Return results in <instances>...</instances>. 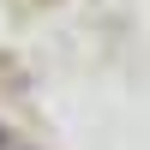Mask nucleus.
<instances>
[{"mask_svg":"<svg viewBox=\"0 0 150 150\" xmlns=\"http://www.w3.org/2000/svg\"><path fill=\"white\" fill-rule=\"evenodd\" d=\"M0 150H6V132H0Z\"/></svg>","mask_w":150,"mask_h":150,"instance_id":"f257e3e1","label":"nucleus"},{"mask_svg":"<svg viewBox=\"0 0 150 150\" xmlns=\"http://www.w3.org/2000/svg\"><path fill=\"white\" fill-rule=\"evenodd\" d=\"M18 150H30V144H18Z\"/></svg>","mask_w":150,"mask_h":150,"instance_id":"f03ea898","label":"nucleus"}]
</instances>
